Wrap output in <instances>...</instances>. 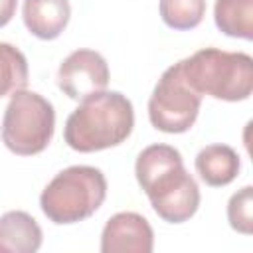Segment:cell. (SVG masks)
<instances>
[{"label":"cell","mask_w":253,"mask_h":253,"mask_svg":"<svg viewBox=\"0 0 253 253\" xmlns=\"http://www.w3.org/2000/svg\"><path fill=\"white\" fill-rule=\"evenodd\" d=\"M134 176L160 219L184 223L198 211L200 188L184 168L178 148L170 144L146 146L134 162Z\"/></svg>","instance_id":"cell-1"},{"label":"cell","mask_w":253,"mask_h":253,"mask_svg":"<svg viewBox=\"0 0 253 253\" xmlns=\"http://www.w3.org/2000/svg\"><path fill=\"white\" fill-rule=\"evenodd\" d=\"M134 126V109L121 91H101L81 101L67 117L63 138L77 152H99L125 142Z\"/></svg>","instance_id":"cell-2"},{"label":"cell","mask_w":253,"mask_h":253,"mask_svg":"<svg viewBox=\"0 0 253 253\" xmlns=\"http://www.w3.org/2000/svg\"><path fill=\"white\" fill-rule=\"evenodd\" d=\"M188 83L219 101H245L253 91V57L245 51L204 47L180 59Z\"/></svg>","instance_id":"cell-3"},{"label":"cell","mask_w":253,"mask_h":253,"mask_svg":"<svg viewBox=\"0 0 253 253\" xmlns=\"http://www.w3.org/2000/svg\"><path fill=\"white\" fill-rule=\"evenodd\" d=\"M107 198V178L95 166H69L57 172L40 196L43 215L57 225L91 217Z\"/></svg>","instance_id":"cell-4"},{"label":"cell","mask_w":253,"mask_h":253,"mask_svg":"<svg viewBox=\"0 0 253 253\" xmlns=\"http://www.w3.org/2000/svg\"><path fill=\"white\" fill-rule=\"evenodd\" d=\"M55 130L53 105L36 91L18 89L2 117V142L18 156H34L43 152Z\"/></svg>","instance_id":"cell-5"},{"label":"cell","mask_w":253,"mask_h":253,"mask_svg":"<svg viewBox=\"0 0 253 253\" xmlns=\"http://www.w3.org/2000/svg\"><path fill=\"white\" fill-rule=\"evenodd\" d=\"M202 95L188 83L182 63L170 65L158 79L148 99V119L160 132L182 134L198 119Z\"/></svg>","instance_id":"cell-6"},{"label":"cell","mask_w":253,"mask_h":253,"mask_svg":"<svg viewBox=\"0 0 253 253\" xmlns=\"http://www.w3.org/2000/svg\"><path fill=\"white\" fill-rule=\"evenodd\" d=\"M107 59L89 47L71 51L57 69V87L73 101H83L97 95L109 85Z\"/></svg>","instance_id":"cell-7"},{"label":"cell","mask_w":253,"mask_h":253,"mask_svg":"<svg viewBox=\"0 0 253 253\" xmlns=\"http://www.w3.org/2000/svg\"><path fill=\"white\" fill-rule=\"evenodd\" d=\"M154 231L148 219L136 211H119L107 219L101 233L103 253H150Z\"/></svg>","instance_id":"cell-8"},{"label":"cell","mask_w":253,"mask_h":253,"mask_svg":"<svg viewBox=\"0 0 253 253\" xmlns=\"http://www.w3.org/2000/svg\"><path fill=\"white\" fill-rule=\"evenodd\" d=\"M22 18L28 32L40 40H55L71 18L69 0H24Z\"/></svg>","instance_id":"cell-9"},{"label":"cell","mask_w":253,"mask_h":253,"mask_svg":"<svg viewBox=\"0 0 253 253\" xmlns=\"http://www.w3.org/2000/svg\"><path fill=\"white\" fill-rule=\"evenodd\" d=\"M40 223L22 210L0 215V253H36L42 247Z\"/></svg>","instance_id":"cell-10"},{"label":"cell","mask_w":253,"mask_h":253,"mask_svg":"<svg viewBox=\"0 0 253 253\" xmlns=\"http://www.w3.org/2000/svg\"><path fill=\"white\" fill-rule=\"evenodd\" d=\"M241 170L239 154L227 144H208L196 156V172L211 188L231 184Z\"/></svg>","instance_id":"cell-11"},{"label":"cell","mask_w":253,"mask_h":253,"mask_svg":"<svg viewBox=\"0 0 253 253\" xmlns=\"http://www.w3.org/2000/svg\"><path fill=\"white\" fill-rule=\"evenodd\" d=\"M213 20L225 36L253 40V0H215Z\"/></svg>","instance_id":"cell-12"},{"label":"cell","mask_w":253,"mask_h":253,"mask_svg":"<svg viewBox=\"0 0 253 253\" xmlns=\"http://www.w3.org/2000/svg\"><path fill=\"white\" fill-rule=\"evenodd\" d=\"M28 59L12 43L0 42V97L12 95L28 85Z\"/></svg>","instance_id":"cell-13"},{"label":"cell","mask_w":253,"mask_h":253,"mask_svg":"<svg viewBox=\"0 0 253 253\" xmlns=\"http://www.w3.org/2000/svg\"><path fill=\"white\" fill-rule=\"evenodd\" d=\"M160 18L172 30H192L206 16V0H160Z\"/></svg>","instance_id":"cell-14"},{"label":"cell","mask_w":253,"mask_h":253,"mask_svg":"<svg viewBox=\"0 0 253 253\" xmlns=\"http://www.w3.org/2000/svg\"><path fill=\"white\" fill-rule=\"evenodd\" d=\"M227 221L229 225L249 235L253 231V188L243 186L239 192H235L227 202Z\"/></svg>","instance_id":"cell-15"},{"label":"cell","mask_w":253,"mask_h":253,"mask_svg":"<svg viewBox=\"0 0 253 253\" xmlns=\"http://www.w3.org/2000/svg\"><path fill=\"white\" fill-rule=\"evenodd\" d=\"M18 0H0V28H4L16 14Z\"/></svg>","instance_id":"cell-16"}]
</instances>
